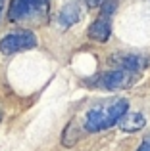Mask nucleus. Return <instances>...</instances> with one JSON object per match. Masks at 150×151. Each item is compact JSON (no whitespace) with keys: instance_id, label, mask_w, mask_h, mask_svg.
I'll use <instances>...</instances> for the list:
<instances>
[{"instance_id":"obj_1","label":"nucleus","mask_w":150,"mask_h":151,"mask_svg":"<svg viewBox=\"0 0 150 151\" xmlns=\"http://www.w3.org/2000/svg\"><path fill=\"white\" fill-rule=\"evenodd\" d=\"M127 111L129 101L125 98H116V100H110L108 103L90 107L83 119V128H85V132H100V130L112 128Z\"/></svg>"},{"instance_id":"obj_2","label":"nucleus","mask_w":150,"mask_h":151,"mask_svg":"<svg viewBox=\"0 0 150 151\" xmlns=\"http://www.w3.org/2000/svg\"><path fill=\"white\" fill-rule=\"evenodd\" d=\"M48 0H12L10 19L14 23H31L46 17Z\"/></svg>"},{"instance_id":"obj_3","label":"nucleus","mask_w":150,"mask_h":151,"mask_svg":"<svg viewBox=\"0 0 150 151\" xmlns=\"http://www.w3.org/2000/svg\"><path fill=\"white\" fill-rule=\"evenodd\" d=\"M37 46V37L33 31H17V33H10L0 40V52L6 55L17 54L23 50H31Z\"/></svg>"},{"instance_id":"obj_4","label":"nucleus","mask_w":150,"mask_h":151,"mask_svg":"<svg viewBox=\"0 0 150 151\" xmlns=\"http://www.w3.org/2000/svg\"><path fill=\"white\" fill-rule=\"evenodd\" d=\"M135 81V75L131 71H123V69H117V71H110V73L102 75L100 77V86L106 90H123L129 88Z\"/></svg>"},{"instance_id":"obj_5","label":"nucleus","mask_w":150,"mask_h":151,"mask_svg":"<svg viewBox=\"0 0 150 151\" xmlns=\"http://www.w3.org/2000/svg\"><path fill=\"white\" fill-rule=\"evenodd\" d=\"M110 33H112V15L100 14V17H96L89 27V37L96 42H106L110 38Z\"/></svg>"},{"instance_id":"obj_6","label":"nucleus","mask_w":150,"mask_h":151,"mask_svg":"<svg viewBox=\"0 0 150 151\" xmlns=\"http://www.w3.org/2000/svg\"><path fill=\"white\" fill-rule=\"evenodd\" d=\"M79 19H81V6L77 2H69L58 14V25L64 29H69L71 25L79 23Z\"/></svg>"},{"instance_id":"obj_7","label":"nucleus","mask_w":150,"mask_h":151,"mask_svg":"<svg viewBox=\"0 0 150 151\" xmlns=\"http://www.w3.org/2000/svg\"><path fill=\"white\" fill-rule=\"evenodd\" d=\"M144 124H146V119H144L143 113H137V111H133V113H125L123 117L117 121V126H119L123 132H139V130L144 128Z\"/></svg>"},{"instance_id":"obj_8","label":"nucleus","mask_w":150,"mask_h":151,"mask_svg":"<svg viewBox=\"0 0 150 151\" xmlns=\"http://www.w3.org/2000/svg\"><path fill=\"white\" fill-rule=\"evenodd\" d=\"M114 61L119 65V69L131 71V73H137V71H141L146 65V59L143 55H137V54H119V55H116Z\"/></svg>"},{"instance_id":"obj_9","label":"nucleus","mask_w":150,"mask_h":151,"mask_svg":"<svg viewBox=\"0 0 150 151\" xmlns=\"http://www.w3.org/2000/svg\"><path fill=\"white\" fill-rule=\"evenodd\" d=\"M137 151H150V136L144 138V140H143V144L139 145V149H137Z\"/></svg>"},{"instance_id":"obj_10","label":"nucleus","mask_w":150,"mask_h":151,"mask_svg":"<svg viewBox=\"0 0 150 151\" xmlns=\"http://www.w3.org/2000/svg\"><path fill=\"white\" fill-rule=\"evenodd\" d=\"M85 2H87V6H89V8H98V6H102L106 0H85Z\"/></svg>"},{"instance_id":"obj_11","label":"nucleus","mask_w":150,"mask_h":151,"mask_svg":"<svg viewBox=\"0 0 150 151\" xmlns=\"http://www.w3.org/2000/svg\"><path fill=\"white\" fill-rule=\"evenodd\" d=\"M4 2H6V0H0V14H2V8H4Z\"/></svg>"},{"instance_id":"obj_12","label":"nucleus","mask_w":150,"mask_h":151,"mask_svg":"<svg viewBox=\"0 0 150 151\" xmlns=\"http://www.w3.org/2000/svg\"><path fill=\"white\" fill-rule=\"evenodd\" d=\"M0 121H2V107H0Z\"/></svg>"}]
</instances>
